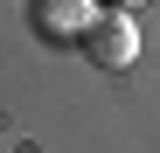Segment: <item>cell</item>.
Wrapping results in <instances>:
<instances>
[{
    "instance_id": "cell-1",
    "label": "cell",
    "mask_w": 160,
    "mask_h": 153,
    "mask_svg": "<svg viewBox=\"0 0 160 153\" xmlns=\"http://www.w3.org/2000/svg\"><path fill=\"white\" fill-rule=\"evenodd\" d=\"M77 49H84L98 70H125V63H132V49H139V35H132V14H125V7H112V14L98 7V14L84 21V35H77Z\"/></svg>"
},
{
    "instance_id": "cell-2",
    "label": "cell",
    "mask_w": 160,
    "mask_h": 153,
    "mask_svg": "<svg viewBox=\"0 0 160 153\" xmlns=\"http://www.w3.org/2000/svg\"><path fill=\"white\" fill-rule=\"evenodd\" d=\"M91 14H98L91 0H35V28L42 35H84Z\"/></svg>"
},
{
    "instance_id": "cell-3",
    "label": "cell",
    "mask_w": 160,
    "mask_h": 153,
    "mask_svg": "<svg viewBox=\"0 0 160 153\" xmlns=\"http://www.w3.org/2000/svg\"><path fill=\"white\" fill-rule=\"evenodd\" d=\"M112 7H139V0H112Z\"/></svg>"
}]
</instances>
